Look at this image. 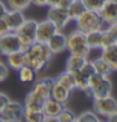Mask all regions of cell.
<instances>
[{"label": "cell", "instance_id": "1", "mask_svg": "<svg viewBox=\"0 0 117 122\" xmlns=\"http://www.w3.org/2000/svg\"><path fill=\"white\" fill-rule=\"evenodd\" d=\"M24 54L25 66L30 67L37 74L42 73L54 57V53L48 44L42 42H34L28 49L24 51Z\"/></svg>", "mask_w": 117, "mask_h": 122}, {"label": "cell", "instance_id": "2", "mask_svg": "<svg viewBox=\"0 0 117 122\" xmlns=\"http://www.w3.org/2000/svg\"><path fill=\"white\" fill-rule=\"evenodd\" d=\"M88 91L92 98L108 96L112 92V82L108 76H103L94 72L88 79Z\"/></svg>", "mask_w": 117, "mask_h": 122}, {"label": "cell", "instance_id": "3", "mask_svg": "<svg viewBox=\"0 0 117 122\" xmlns=\"http://www.w3.org/2000/svg\"><path fill=\"white\" fill-rule=\"evenodd\" d=\"M67 51L71 54H79L83 57H88L91 48L87 44L86 33L76 29L67 35Z\"/></svg>", "mask_w": 117, "mask_h": 122}, {"label": "cell", "instance_id": "4", "mask_svg": "<svg viewBox=\"0 0 117 122\" xmlns=\"http://www.w3.org/2000/svg\"><path fill=\"white\" fill-rule=\"evenodd\" d=\"M74 23H76L77 29L82 30L83 33H87V31H91V30H96V29H103V25H105L102 18L98 14V11L88 10V9H86L77 18V20Z\"/></svg>", "mask_w": 117, "mask_h": 122}, {"label": "cell", "instance_id": "5", "mask_svg": "<svg viewBox=\"0 0 117 122\" xmlns=\"http://www.w3.org/2000/svg\"><path fill=\"white\" fill-rule=\"evenodd\" d=\"M37 25H38L37 20H34V19H25V21L20 25V28L16 30V34H18V37H19V39H20L23 51L28 49L31 44L35 42Z\"/></svg>", "mask_w": 117, "mask_h": 122}, {"label": "cell", "instance_id": "6", "mask_svg": "<svg viewBox=\"0 0 117 122\" xmlns=\"http://www.w3.org/2000/svg\"><path fill=\"white\" fill-rule=\"evenodd\" d=\"M54 83V79L51 77H42L38 78L34 82L33 87H31L29 94H31L34 98H37L38 101L44 102L47 98L51 97V91H52V86Z\"/></svg>", "mask_w": 117, "mask_h": 122}, {"label": "cell", "instance_id": "7", "mask_svg": "<svg viewBox=\"0 0 117 122\" xmlns=\"http://www.w3.org/2000/svg\"><path fill=\"white\" fill-rule=\"evenodd\" d=\"M93 111L98 116L102 117H108L112 112L117 110V99L108 94L98 98H93Z\"/></svg>", "mask_w": 117, "mask_h": 122}, {"label": "cell", "instance_id": "8", "mask_svg": "<svg viewBox=\"0 0 117 122\" xmlns=\"http://www.w3.org/2000/svg\"><path fill=\"white\" fill-rule=\"evenodd\" d=\"M20 49L23 48H21V43L16 31H8L6 34L0 37V54L1 56H8Z\"/></svg>", "mask_w": 117, "mask_h": 122}, {"label": "cell", "instance_id": "9", "mask_svg": "<svg viewBox=\"0 0 117 122\" xmlns=\"http://www.w3.org/2000/svg\"><path fill=\"white\" fill-rule=\"evenodd\" d=\"M24 113H25L24 105L10 99L0 116H3V118L9 122H20L24 120Z\"/></svg>", "mask_w": 117, "mask_h": 122}, {"label": "cell", "instance_id": "10", "mask_svg": "<svg viewBox=\"0 0 117 122\" xmlns=\"http://www.w3.org/2000/svg\"><path fill=\"white\" fill-rule=\"evenodd\" d=\"M48 11H47V19L53 21L57 28L59 30H63L67 28V25L71 23V19L68 16V11L66 9H62L59 6H48Z\"/></svg>", "mask_w": 117, "mask_h": 122}, {"label": "cell", "instance_id": "11", "mask_svg": "<svg viewBox=\"0 0 117 122\" xmlns=\"http://www.w3.org/2000/svg\"><path fill=\"white\" fill-rule=\"evenodd\" d=\"M57 30H59L57 28V25L51 21L49 19H44L42 21H38L37 25V35H35V42H42L47 43L51 37L56 33Z\"/></svg>", "mask_w": 117, "mask_h": 122}, {"label": "cell", "instance_id": "12", "mask_svg": "<svg viewBox=\"0 0 117 122\" xmlns=\"http://www.w3.org/2000/svg\"><path fill=\"white\" fill-rule=\"evenodd\" d=\"M100 16L102 18L105 25H110L117 21V1L115 0H106L101 10L98 11Z\"/></svg>", "mask_w": 117, "mask_h": 122}, {"label": "cell", "instance_id": "13", "mask_svg": "<svg viewBox=\"0 0 117 122\" xmlns=\"http://www.w3.org/2000/svg\"><path fill=\"white\" fill-rule=\"evenodd\" d=\"M3 18H4V20H5V23L10 31H16L26 19L24 16V11L13 10V9H9V8Z\"/></svg>", "mask_w": 117, "mask_h": 122}, {"label": "cell", "instance_id": "14", "mask_svg": "<svg viewBox=\"0 0 117 122\" xmlns=\"http://www.w3.org/2000/svg\"><path fill=\"white\" fill-rule=\"evenodd\" d=\"M47 44L52 49V52L54 53V56L61 54L67 51V35L62 30H57L47 42Z\"/></svg>", "mask_w": 117, "mask_h": 122}, {"label": "cell", "instance_id": "15", "mask_svg": "<svg viewBox=\"0 0 117 122\" xmlns=\"http://www.w3.org/2000/svg\"><path fill=\"white\" fill-rule=\"evenodd\" d=\"M72 96V91L69 88H67L66 86H63L62 83L57 82L54 79V83L52 86V91H51V97L57 99L58 102L63 103V105H67L71 99Z\"/></svg>", "mask_w": 117, "mask_h": 122}, {"label": "cell", "instance_id": "16", "mask_svg": "<svg viewBox=\"0 0 117 122\" xmlns=\"http://www.w3.org/2000/svg\"><path fill=\"white\" fill-rule=\"evenodd\" d=\"M64 107H66V105L58 102L57 99H54V98L49 97V98H47L46 101L43 102V113H44V116L57 117Z\"/></svg>", "mask_w": 117, "mask_h": 122}, {"label": "cell", "instance_id": "17", "mask_svg": "<svg viewBox=\"0 0 117 122\" xmlns=\"http://www.w3.org/2000/svg\"><path fill=\"white\" fill-rule=\"evenodd\" d=\"M6 57V64L9 68L14 69V71H19L23 66H25V54L24 51L20 49V51L13 52L10 54H8Z\"/></svg>", "mask_w": 117, "mask_h": 122}, {"label": "cell", "instance_id": "18", "mask_svg": "<svg viewBox=\"0 0 117 122\" xmlns=\"http://www.w3.org/2000/svg\"><path fill=\"white\" fill-rule=\"evenodd\" d=\"M102 38H103V29H96L86 33V39L88 47L92 49H102Z\"/></svg>", "mask_w": 117, "mask_h": 122}, {"label": "cell", "instance_id": "19", "mask_svg": "<svg viewBox=\"0 0 117 122\" xmlns=\"http://www.w3.org/2000/svg\"><path fill=\"white\" fill-rule=\"evenodd\" d=\"M88 59V57H83L79 56V54H71L66 61V69L69 72H74L78 71L83 67V64L86 63V61Z\"/></svg>", "mask_w": 117, "mask_h": 122}, {"label": "cell", "instance_id": "20", "mask_svg": "<svg viewBox=\"0 0 117 122\" xmlns=\"http://www.w3.org/2000/svg\"><path fill=\"white\" fill-rule=\"evenodd\" d=\"M101 57H103L108 62V64L113 69V72L117 71V44L101 49Z\"/></svg>", "mask_w": 117, "mask_h": 122}, {"label": "cell", "instance_id": "21", "mask_svg": "<svg viewBox=\"0 0 117 122\" xmlns=\"http://www.w3.org/2000/svg\"><path fill=\"white\" fill-rule=\"evenodd\" d=\"M84 10H86V6H84V4H83L82 0H72L69 8L67 9L71 21H76V20H77V18L82 14Z\"/></svg>", "mask_w": 117, "mask_h": 122}, {"label": "cell", "instance_id": "22", "mask_svg": "<svg viewBox=\"0 0 117 122\" xmlns=\"http://www.w3.org/2000/svg\"><path fill=\"white\" fill-rule=\"evenodd\" d=\"M92 62H93V67H94V72H96V73H100V74H103V76H108V77L112 74L113 69L111 68L108 62H107L103 57H98Z\"/></svg>", "mask_w": 117, "mask_h": 122}, {"label": "cell", "instance_id": "23", "mask_svg": "<svg viewBox=\"0 0 117 122\" xmlns=\"http://www.w3.org/2000/svg\"><path fill=\"white\" fill-rule=\"evenodd\" d=\"M56 81H57V82H59V83H62L63 86H66L67 88H69L72 92H73L74 89H77V87H76V79H74L73 73L69 72V71H67V69L64 72H62V73L56 78Z\"/></svg>", "mask_w": 117, "mask_h": 122}, {"label": "cell", "instance_id": "24", "mask_svg": "<svg viewBox=\"0 0 117 122\" xmlns=\"http://www.w3.org/2000/svg\"><path fill=\"white\" fill-rule=\"evenodd\" d=\"M24 108L25 111H43V102L38 101L31 94H26L24 98Z\"/></svg>", "mask_w": 117, "mask_h": 122}, {"label": "cell", "instance_id": "25", "mask_svg": "<svg viewBox=\"0 0 117 122\" xmlns=\"http://www.w3.org/2000/svg\"><path fill=\"white\" fill-rule=\"evenodd\" d=\"M19 72V79L20 82L23 83H31L35 81V77H37V73L28 66H23L18 71Z\"/></svg>", "mask_w": 117, "mask_h": 122}, {"label": "cell", "instance_id": "26", "mask_svg": "<svg viewBox=\"0 0 117 122\" xmlns=\"http://www.w3.org/2000/svg\"><path fill=\"white\" fill-rule=\"evenodd\" d=\"M76 121L77 122H100V116H98L93 110H87L81 112L79 115L76 116Z\"/></svg>", "mask_w": 117, "mask_h": 122}, {"label": "cell", "instance_id": "27", "mask_svg": "<svg viewBox=\"0 0 117 122\" xmlns=\"http://www.w3.org/2000/svg\"><path fill=\"white\" fill-rule=\"evenodd\" d=\"M6 5L9 9H13V10L24 11L31 5V3L30 0H6Z\"/></svg>", "mask_w": 117, "mask_h": 122}, {"label": "cell", "instance_id": "28", "mask_svg": "<svg viewBox=\"0 0 117 122\" xmlns=\"http://www.w3.org/2000/svg\"><path fill=\"white\" fill-rule=\"evenodd\" d=\"M43 111H25L24 113V121L26 122H43Z\"/></svg>", "mask_w": 117, "mask_h": 122}, {"label": "cell", "instance_id": "29", "mask_svg": "<svg viewBox=\"0 0 117 122\" xmlns=\"http://www.w3.org/2000/svg\"><path fill=\"white\" fill-rule=\"evenodd\" d=\"M76 115L74 112H72L71 110H68V108H63V110L61 111V113L57 116V120L58 122H74L76 121Z\"/></svg>", "mask_w": 117, "mask_h": 122}, {"label": "cell", "instance_id": "30", "mask_svg": "<svg viewBox=\"0 0 117 122\" xmlns=\"http://www.w3.org/2000/svg\"><path fill=\"white\" fill-rule=\"evenodd\" d=\"M82 1L84 4V6H86V9H88V10L100 11L106 0H82Z\"/></svg>", "mask_w": 117, "mask_h": 122}, {"label": "cell", "instance_id": "31", "mask_svg": "<svg viewBox=\"0 0 117 122\" xmlns=\"http://www.w3.org/2000/svg\"><path fill=\"white\" fill-rule=\"evenodd\" d=\"M116 44V40L113 38L112 33L108 30V29H103V38H102V49L103 48H107V47H111Z\"/></svg>", "mask_w": 117, "mask_h": 122}, {"label": "cell", "instance_id": "32", "mask_svg": "<svg viewBox=\"0 0 117 122\" xmlns=\"http://www.w3.org/2000/svg\"><path fill=\"white\" fill-rule=\"evenodd\" d=\"M9 76V67L6 63H4L0 61V83L4 82Z\"/></svg>", "mask_w": 117, "mask_h": 122}, {"label": "cell", "instance_id": "33", "mask_svg": "<svg viewBox=\"0 0 117 122\" xmlns=\"http://www.w3.org/2000/svg\"><path fill=\"white\" fill-rule=\"evenodd\" d=\"M9 101H10V97H9L6 93L0 92V115H1L3 110L5 108V106L8 105V102H9Z\"/></svg>", "mask_w": 117, "mask_h": 122}, {"label": "cell", "instance_id": "34", "mask_svg": "<svg viewBox=\"0 0 117 122\" xmlns=\"http://www.w3.org/2000/svg\"><path fill=\"white\" fill-rule=\"evenodd\" d=\"M8 31H10V30H9L5 20H4V18H0V37L4 35V34H6Z\"/></svg>", "mask_w": 117, "mask_h": 122}, {"label": "cell", "instance_id": "35", "mask_svg": "<svg viewBox=\"0 0 117 122\" xmlns=\"http://www.w3.org/2000/svg\"><path fill=\"white\" fill-rule=\"evenodd\" d=\"M107 29L112 33V35H113V38L116 40V44H117V21H116V23L110 24V25H107Z\"/></svg>", "mask_w": 117, "mask_h": 122}, {"label": "cell", "instance_id": "36", "mask_svg": "<svg viewBox=\"0 0 117 122\" xmlns=\"http://www.w3.org/2000/svg\"><path fill=\"white\" fill-rule=\"evenodd\" d=\"M71 3H72V0H59V1H58V4H57V6H59V8L66 9V10H67V9L69 8Z\"/></svg>", "mask_w": 117, "mask_h": 122}, {"label": "cell", "instance_id": "37", "mask_svg": "<svg viewBox=\"0 0 117 122\" xmlns=\"http://www.w3.org/2000/svg\"><path fill=\"white\" fill-rule=\"evenodd\" d=\"M31 5H35V6H47V0H30Z\"/></svg>", "mask_w": 117, "mask_h": 122}, {"label": "cell", "instance_id": "38", "mask_svg": "<svg viewBox=\"0 0 117 122\" xmlns=\"http://www.w3.org/2000/svg\"><path fill=\"white\" fill-rule=\"evenodd\" d=\"M6 10H8V5L3 1V0H0V18L4 16V14L6 13Z\"/></svg>", "mask_w": 117, "mask_h": 122}, {"label": "cell", "instance_id": "39", "mask_svg": "<svg viewBox=\"0 0 117 122\" xmlns=\"http://www.w3.org/2000/svg\"><path fill=\"white\" fill-rule=\"evenodd\" d=\"M107 120H108L110 122H117V110L112 112V113L107 117Z\"/></svg>", "mask_w": 117, "mask_h": 122}, {"label": "cell", "instance_id": "40", "mask_svg": "<svg viewBox=\"0 0 117 122\" xmlns=\"http://www.w3.org/2000/svg\"><path fill=\"white\" fill-rule=\"evenodd\" d=\"M59 0H47V6H56Z\"/></svg>", "mask_w": 117, "mask_h": 122}, {"label": "cell", "instance_id": "41", "mask_svg": "<svg viewBox=\"0 0 117 122\" xmlns=\"http://www.w3.org/2000/svg\"><path fill=\"white\" fill-rule=\"evenodd\" d=\"M115 1H117V0H115Z\"/></svg>", "mask_w": 117, "mask_h": 122}]
</instances>
